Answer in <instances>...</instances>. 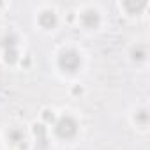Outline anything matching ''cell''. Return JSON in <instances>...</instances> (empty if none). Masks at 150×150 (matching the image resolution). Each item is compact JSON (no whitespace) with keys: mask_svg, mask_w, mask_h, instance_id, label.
<instances>
[{"mask_svg":"<svg viewBox=\"0 0 150 150\" xmlns=\"http://www.w3.org/2000/svg\"><path fill=\"white\" fill-rule=\"evenodd\" d=\"M55 131H57V134L60 136V138H64V139H69V138H72L74 134L78 132V124H76V120H74L72 117H69V115H64L58 122H57V125H55Z\"/></svg>","mask_w":150,"mask_h":150,"instance_id":"obj_1","label":"cell"},{"mask_svg":"<svg viewBox=\"0 0 150 150\" xmlns=\"http://www.w3.org/2000/svg\"><path fill=\"white\" fill-rule=\"evenodd\" d=\"M58 64H60V67H62L64 71H67V72H74V71L80 67L81 58H80V55L74 51V50H67V51H64V53L60 55Z\"/></svg>","mask_w":150,"mask_h":150,"instance_id":"obj_2","label":"cell"},{"mask_svg":"<svg viewBox=\"0 0 150 150\" xmlns=\"http://www.w3.org/2000/svg\"><path fill=\"white\" fill-rule=\"evenodd\" d=\"M81 21H83V25H85L87 28L97 27V25H99V14H97V11H87V13L81 16Z\"/></svg>","mask_w":150,"mask_h":150,"instance_id":"obj_3","label":"cell"},{"mask_svg":"<svg viewBox=\"0 0 150 150\" xmlns=\"http://www.w3.org/2000/svg\"><path fill=\"white\" fill-rule=\"evenodd\" d=\"M39 23L44 27V28H51L57 25V16L53 11H44L41 16H39Z\"/></svg>","mask_w":150,"mask_h":150,"instance_id":"obj_4","label":"cell"},{"mask_svg":"<svg viewBox=\"0 0 150 150\" xmlns=\"http://www.w3.org/2000/svg\"><path fill=\"white\" fill-rule=\"evenodd\" d=\"M124 7L131 13V14H136V13H139V11H143L145 7H146V2H125L124 4Z\"/></svg>","mask_w":150,"mask_h":150,"instance_id":"obj_5","label":"cell"},{"mask_svg":"<svg viewBox=\"0 0 150 150\" xmlns=\"http://www.w3.org/2000/svg\"><path fill=\"white\" fill-rule=\"evenodd\" d=\"M16 42H18V37L14 34H7L4 39H2V46L6 50H16Z\"/></svg>","mask_w":150,"mask_h":150,"instance_id":"obj_6","label":"cell"},{"mask_svg":"<svg viewBox=\"0 0 150 150\" xmlns=\"http://www.w3.org/2000/svg\"><path fill=\"white\" fill-rule=\"evenodd\" d=\"M9 138H11V141L20 143V141H23V139H25V132H23L21 129H13V131L9 132Z\"/></svg>","mask_w":150,"mask_h":150,"instance_id":"obj_7","label":"cell"},{"mask_svg":"<svg viewBox=\"0 0 150 150\" xmlns=\"http://www.w3.org/2000/svg\"><path fill=\"white\" fill-rule=\"evenodd\" d=\"M146 57V50L143 48V46H136L134 50H132V58L134 60H143Z\"/></svg>","mask_w":150,"mask_h":150,"instance_id":"obj_8","label":"cell"},{"mask_svg":"<svg viewBox=\"0 0 150 150\" xmlns=\"http://www.w3.org/2000/svg\"><path fill=\"white\" fill-rule=\"evenodd\" d=\"M34 132H35V136L39 138V141L44 145V143H46V129H44L42 125H34Z\"/></svg>","mask_w":150,"mask_h":150,"instance_id":"obj_9","label":"cell"},{"mask_svg":"<svg viewBox=\"0 0 150 150\" xmlns=\"http://www.w3.org/2000/svg\"><path fill=\"white\" fill-rule=\"evenodd\" d=\"M136 122L141 124V125H146V124H148V111H146V110L138 111V113H136Z\"/></svg>","mask_w":150,"mask_h":150,"instance_id":"obj_10","label":"cell"},{"mask_svg":"<svg viewBox=\"0 0 150 150\" xmlns=\"http://www.w3.org/2000/svg\"><path fill=\"white\" fill-rule=\"evenodd\" d=\"M44 120H46V122H53V120H55V115H53L51 111H44Z\"/></svg>","mask_w":150,"mask_h":150,"instance_id":"obj_11","label":"cell"},{"mask_svg":"<svg viewBox=\"0 0 150 150\" xmlns=\"http://www.w3.org/2000/svg\"><path fill=\"white\" fill-rule=\"evenodd\" d=\"M0 6H2V4H0Z\"/></svg>","mask_w":150,"mask_h":150,"instance_id":"obj_12","label":"cell"}]
</instances>
